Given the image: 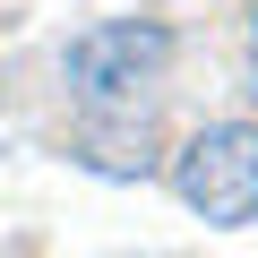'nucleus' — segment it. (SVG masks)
Segmentation results:
<instances>
[{
	"mask_svg": "<svg viewBox=\"0 0 258 258\" xmlns=\"http://www.w3.org/2000/svg\"><path fill=\"white\" fill-rule=\"evenodd\" d=\"M172 189L207 224H258V120H207L172 164Z\"/></svg>",
	"mask_w": 258,
	"mask_h": 258,
	"instance_id": "nucleus-1",
	"label": "nucleus"
},
{
	"mask_svg": "<svg viewBox=\"0 0 258 258\" xmlns=\"http://www.w3.org/2000/svg\"><path fill=\"white\" fill-rule=\"evenodd\" d=\"M164 69H172V26L164 18H103L69 43V86L86 103H129Z\"/></svg>",
	"mask_w": 258,
	"mask_h": 258,
	"instance_id": "nucleus-2",
	"label": "nucleus"
},
{
	"mask_svg": "<svg viewBox=\"0 0 258 258\" xmlns=\"http://www.w3.org/2000/svg\"><path fill=\"white\" fill-rule=\"evenodd\" d=\"M249 60H258V0H249Z\"/></svg>",
	"mask_w": 258,
	"mask_h": 258,
	"instance_id": "nucleus-3",
	"label": "nucleus"
}]
</instances>
